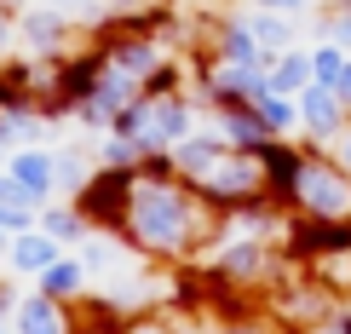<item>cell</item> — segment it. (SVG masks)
Listing matches in <instances>:
<instances>
[{
    "label": "cell",
    "instance_id": "29",
    "mask_svg": "<svg viewBox=\"0 0 351 334\" xmlns=\"http://www.w3.org/2000/svg\"><path fill=\"white\" fill-rule=\"evenodd\" d=\"M0 12H12V18H18V12H23V0H0Z\"/></svg>",
    "mask_w": 351,
    "mask_h": 334
},
{
    "label": "cell",
    "instance_id": "13",
    "mask_svg": "<svg viewBox=\"0 0 351 334\" xmlns=\"http://www.w3.org/2000/svg\"><path fill=\"white\" fill-rule=\"evenodd\" d=\"M81 277H86L81 259H52V265L40 271V294L47 300H81Z\"/></svg>",
    "mask_w": 351,
    "mask_h": 334
},
{
    "label": "cell",
    "instance_id": "14",
    "mask_svg": "<svg viewBox=\"0 0 351 334\" xmlns=\"http://www.w3.org/2000/svg\"><path fill=\"white\" fill-rule=\"evenodd\" d=\"M18 29H23V40H29V47H40V52H58V40H64L69 18H64V12H29V18H23Z\"/></svg>",
    "mask_w": 351,
    "mask_h": 334
},
{
    "label": "cell",
    "instance_id": "8",
    "mask_svg": "<svg viewBox=\"0 0 351 334\" xmlns=\"http://www.w3.org/2000/svg\"><path fill=\"white\" fill-rule=\"evenodd\" d=\"M225 156H230V144H225V139H208V133H190V139H179V144H173L179 179H190V184H196V179H208V173L225 162Z\"/></svg>",
    "mask_w": 351,
    "mask_h": 334
},
{
    "label": "cell",
    "instance_id": "20",
    "mask_svg": "<svg viewBox=\"0 0 351 334\" xmlns=\"http://www.w3.org/2000/svg\"><path fill=\"white\" fill-rule=\"evenodd\" d=\"M346 64H351V52H346V47H334V40H317V47H311V81L334 86Z\"/></svg>",
    "mask_w": 351,
    "mask_h": 334
},
{
    "label": "cell",
    "instance_id": "3",
    "mask_svg": "<svg viewBox=\"0 0 351 334\" xmlns=\"http://www.w3.org/2000/svg\"><path fill=\"white\" fill-rule=\"evenodd\" d=\"M259 173H265V196H271L282 213H294V202H300V173H305V144L271 139L265 150H259Z\"/></svg>",
    "mask_w": 351,
    "mask_h": 334
},
{
    "label": "cell",
    "instance_id": "19",
    "mask_svg": "<svg viewBox=\"0 0 351 334\" xmlns=\"http://www.w3.org/2000/svg\"><path fill=\"white\" fill-rule=\"evenodd\" d=\"M133 173H138V184H179V162H173V150H144L138 162H133Z\"/></svg>",
    "mask_w": 351,
    "mask_h": 334
},
{
    "label": "cell",
    "instance_id": "24",
    "mask_svg": "<svg viewBox=\"0 0 351 334\" xmlns=\"http://www.w3.org/2000/svg\"><path fill=\"white\" fill-rule=\"evenodd\" d=\"M247 6H259V12H282V18H300V12H311V0H247Z\"/></svg>",
    "mask_w": 351,
    "mask_h": 334
},
{
    "label": "cell",
    "instance_id": "16",
    "mask_svg": "<svg viewBox=\"0 0 351 334\" xmlns=\"http://www.w3.org/2000/svg\"><path fill=\"white\" fill-rule=\"evenodd\" d=\"M18 329L23 334H64L69 323H58V300L35 294V300H23V306H18Z\"/></svg>",
    "mask_w": 351,
    "mask_h": 334
},
{
    "label": "cell",
    "instance_id": "1",
    "mask_svg": "<svg viewBox=\"0 0 351 334\" xmlns=\"http://www.w3.org/2000/svg\"><path fill=\"white\" fill-rule=\"evenodd\" d=\"M133 202H138V173L133 167H93V179L75 191V213L86 219V230L127 237V225H133Z\"/></svg>",
    "mask_w": 351,
    "mask_h": 334
},
{
    "label": "cell",
    "instance_id": "18",
    "mask_svg": "<svg viewBox=\"0 0 351 334\" xmlns=\"http://www.w3.org/2000/svg\"><path fill=\"white\" fill-rule=\"evenodd\" d=\"M40 230H47L52 242H81L86 237V219L75 213V202H69V208H52V202H47V208H40Z\"/></svg>",
    "mask_w": 351,
    "mask_h": 334
},
{
    "label": "cell",
    "instance_id": "28",
    "mask_svg": "<svg viewBox=\"0 0 351 334\" xmlns=\"http://www.w3.org/2000/svg\"><path fill=\"white\" fill-rule=\"evenodd\" d=\"M334 323H340V334H351V306H346L340 317H334Z\"/></svg>",
    "mask_w": 351,
    "mask_h": 334
},
{
    "label": "cell",
    "instance_id": "21",
    "mask_svg": "<svg viewBox=\"0 0 351 334\" xmlns=\"http://www.w3.org/2000/svg\"><path fill=\"white\" fill-rule=\"evenodd\" d=\"M317 29H323V40H334V47L351 52V0H334V6L317 12Z\"/></svg>",
    "mask_w": 351,
    "mask_h": 334
},
{
    "label": "cell",
    "instance_id": "4",
    "mask_svg": "<svg viewBox=\"0 0 351 334\" xmlns=\"http://www.w3.org/2000/svg\"><path fill=\"white\" fill-rule=\"evenodd\" d=\"M294 104H300V133L311 139V144H323V150L334 144V133L351 121V110L334 98V86H323V81H311V86L294 98Z\"/></svg>",
    "mask_w": 351,
    "mask_h": 334
},
{
    "label": "cell",
    "instance_id": "30",
    "mask_svg": "<svg viewBox=\"0 0 351 334\" xmlns=\"http://www.w3.org/2000/svg\"><path fill=\"white\" fill-rule=\"evenodd\" d=\"M133 334H162V329H133Z\"/></svg>",
    "mask_w": 351,
    "mask_h": 334
},
{
    "label": "cell",
    "instance_id": "12",
    "mask_svg": "<svg viewBox=\"0 0 351 334\" xmlns=\"http://www.w3.org/2000/svg\"><path fill=\"white\" fill-rule=\"evenodd\" d=\"M58 259V242L47 230H23L18 242H12V271H47Z\"/></svg>",
    "mask_w": 351,
    "mask_h": 334
},
{
    "label": "cell",
    "instance_id": "22",
    "mask_svg": "<svg viewBox=\"0 0 351 334\" xmlns=\"http://www.w3.org/2000/svg\"><path fill=\"white\" fill-rule=\"evenodd\" d=\"M138 156H144L138 139H115V133H110L104 144H98V167H133Z\"/></svg>",
    "mask_w": 351,
    "mask_h": 334
},
{
    "label": "cell",
    "instance_id": "26",
    "mask_svg": "<svg viewBox=\"0 0 351 334\" xmlns=\"http://www.w3.org/2000/svg\"><path fill=\"white\" fill-rule=\"evenodd\" d=\"M334 98H340V104H346V110H351V64H346V69H340V81H334Z\"/></svg>",
    "mask_w": 351,
    "mask_h": 334
},
{
    "label": "cell",
    "instance_id": "15",
    "mask_svg": "<svg viewBox=\"0 0 351 334\" xmlns=\"http://www.w3.org/2000/svg\"><path fill=\"white\" fill-rule=\"evenodd\" d=\"M110 64L121 69V75L144 81V75H150L156 64H162V47H156V40H133V47H115V52H110Z\"/></svg>",
    "mask_w": 351,
    "mask_h": 334
},
{
    "label": "cell",
    "instance_id": "5",
    "mask_svg": "<svg viewBox=\"0 0 351 334\" xmlns=\"http://www.w3.org/2000/svg\"><path fill=\"white\" fill-rule=\"evenodd\" d=\"M213 115H219V139H225L230 150H242V156H259L276 139L265 127V115L254 110V98H247V104H230V110H213Z\"/></svg>",
    "mask_w": 351,
    "mask_h": 334
},
{
    "label": "cell",
    "instance_id": "25",
    "mask_svg": "<svg viewBox=\"0 0 351 334\" xmlns=\"http://www.w3.org/2000/svg\"><path fill=\"white\" fill-rule=\"evenodd\" d=\"M328 156H334V162H340V167L351 173V121L340 127V133H334V144H328Z\"/></svg>",
    "mask_w": 351,
    "mask_h": 334
},
{
    "label": "cell",
    "instance_id": "23",
    "mask_svg": "<svg viewBox=\"0 0 351 334\" xmlns=\"http://www.w3.org/2000/svg\"><path fill=\"white\" fill-rule=\"evenodd\" d=\"M86 179H93V173H86V162H81L75 150H64V156H52V184H64V191L75 196V191H81Z\"/></svg>",
    "mask_w": 351,
    "mask_h": 334
},
{
    "label": "cell",
    "instance_id": "10",
    "mask_svg": "<svg viewBox=\"0 0 351 334\" xmlns=\"http://www.w3.org/2000/svg\"><path fill=\"white\" fill-rule=\"evenodd\" d=\"M242 18H247V29H254V40H259V47H265L271 58L294 47V23H288L282 12H259V6H254V12H242Z\"/></svg>",
    "mask_w": 351,
    "mask_h": 334
},
{
    "label": "cell",
    "instance_id": "27",
    "mask_svg": "<svg viewBox=\"0 0 351 334\" xmlns=\"http://www.w3.org/2000/svg\"><path fill=\"white\" fill-rule=\"evenodd\" d=\"M52 12H64V18H75V12H93V0H52Z\"/></svg>",
    "mask_w": 351,
    "mask_h": 334
},
{
    "label": "cell",
    "instance_id": "17",
    "mask_svg": "<svg viewBox=\"0 0 351 334\" xmlns=\"http://www.w3.org/2000/svg\"><path fill=\"white\" fill-rule=\"evenodd\" d=\"M179 86H184V69L162 58V64H156L150 75L138 81V98H144V104H162V98H179Z\"/></svg>",
    "mask_w": 351,
    "mask_h": 334
},
{
    "label": "cell",
    "instance_id": "11",
    "mask_svg": "<svg viewBox=\"0 0 351 334\" xmlns=\"http://www.w3.org/2000/svg\"><path fill=\"white\" fill-rule=\"evenodd\" d=\"M254 110L265 115V127H271L276 139H282V133H300V104H294V98H282V93H271V81L254 93Z\"/></svg>",
    "mask_w": 351,
    "mask_h": 334
},
{
    "label": "cell",
    "instance_id": "6",
    "mask_svg": "<svg viewBox=\"0 0 351 334\" xmlns=\"http://www.w3.org/2000/svg\"><path fill=\"white\" fill-rule=\"evenodd\" d=\"M64 334H133L127 329V311L115 306V300L104 294H81V300H69V317H64Z\"/></svg>",
    "mask_w": 351,
    "mask_h": 334
},
{
    "label": "cell",
    "instance_id": "2",
    "mask_svg": "<svg viewBox=\"0 0 351 334\" xmlns=\"http://www.w3.org/2000/svg\"><path fill=\"white\" fill-rule=\"evenodd\" d=\"M282 254L300 265L351 254V219H323V213H288L282 219Z\"/></svg>",
    "mask_w": 351,
    "mask_h": 334
},
{
    "label": "cell",
    "instance_id": "9",
    "mask_svg": "<svg viewBox=\"0 0 351 334\" xmlns=\"http://www.w3.org/2000/svg\"><path fill=\"white\" fill-rule=\"evenodd\" d=\"M271 93H282V98H300L305 86H311V47H288V52H276V64H271Z\"/></svg>",
    "mask_w": 351,
    "mask_h": 334
},
{
    "label": "cell",
    "instance_id": "7",
    "mask_svg": "<svg viewBox=\"0 0 351 334\" xmlns=\"http://www.w3.org/2000/svg\"><path fill=\"white\" fill-rule=\"evenodd\" d=\"M6 179L18 184V196L29 202V208H47L52 202V156L47 150H18L6 162Z\"/></svg>",
    "mask_w": 351,
    "mask_h": 334
}]
</instances>
